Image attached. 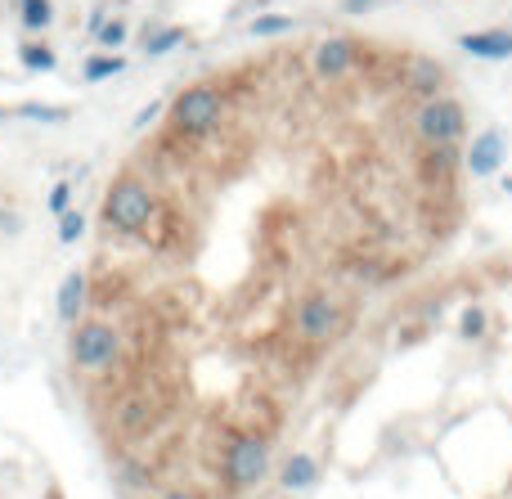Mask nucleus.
<instances>
[{
    "label": "nucleus",
    "instance_id": "nucleus-1",
    "mask_svg": "<svg viewBox=\"0 0 512 499\" xmlns=\"http://www.w3.org/2000/svg\"><path fill=\"white\" fill-rule=\"evenodd\" d=\"M270 477V446L261 432H234L221 455V482L230 495H248Z\"/></svg>",
    "mask_w": 512,
    "mask_h": 499
},
{
    "label": "nucleus",
    "instance_id": "nucleus-2",
    "mask_svg": "<svg viewBox=\"0 0 512 499\" xmlns=\"http://www.w3.org/2000/svg\"><path fill=\"white\" fill-rule=\"evenodd\" d=\"M158 212V198L140 176H117L113 189L104 194V221L117 234H144Z\"/></svg>",
    "mask_w": 512,
    "mask_h": 499
},
{
    "label": "nucleus",
    "instance_id": "nucleus-3",
    "mask_svg": "<svg viewBox=\"0 0 512 499\" xmlns=\"http://www.w3.org/2000/svg\"><path fill=\"white\" fill-rule=\"evenodd\" d=\"M225 122V95L216 86H189L171 99V126L185 140H207L212 131H221Z\"/></svg>",
    "mask_w": 512,
    "mask_h": 499
},
{
    "label": "nucleus",
    "instance_id": "nucleus-4",
    "mask_svg": "<svg viewBox=\"0 0 512 499\" xmlns=\"http://www.w3.org/2000/svg\"><path fill=\"white\" fill-rule=\"evenodd\" d=\"M117 351H122V333H117L108 320H77V324H72L68 360L77 369L99 374V369H108L117 360Z\"/></svg>",
    "mask_w": 512,
    "mask_h": 499
},
{
    "label": "nucleus",
    "instance_id": "nucleus-5",
    "mask_svg": "<svg viewBox=\"0 0 512 499\" xmlns=\"http://www.w3.org/2000/svg\"><path fill=\"white\" fill-rule=\"evenodd\" d=\"M463 131H468V113H463V104L454 95H432L418 104L414 113V135L427 144H459Z\"/></svg>",
    "mask_w": 512,
    "mask_h": 499
},
{
    "label": "nucleus",
    "instance_id": "nucleus-6",
    "mask_svg": "<svg viewBox=\"0 0 512 499\" xmlns=\"http://www.w3.org/2000/svg\"><path fill=\"white\" fill-rule=\"evenodd\" d=\"M292 324H297V338L310 342V347H328V342L342 333L346 315H342V302L328 293H306L297 302V315H292Z\"/></svg>",
    "mask_w": 512,
    "mask_h": 499
},
{
    "label": "nucleus",
    "instance_id": "nucleus-7",
    "mask_svg": "<svg viewBox=\"0 0 512 499\" xmlns=\"http://www.w3.org/2000/svg\"><path fill=\"white\" fill-rule=\"evenodd\" d=\"M355 63H360V41H351V36H324L315 45V72L324 81H342Z\"/></svg>",
    "mask_w": 512,
    "mask_h": 499
},
{
    "label": "nucleus",
    "instance_id": "nucleus-8",
    "mask_svg": "<svg viewBox=\"0 0 512 499\" xmlns=\"http://www.w3.org/2000/svg\"><path fill=\"white\" fill-rule=\"evenodd\" d=\"M504 158H508V140H504V131H481L477 140H472V149L463 153V171H472V176H495L499 167H504Z\"/></svg>",
    "mask_w": 512,
    "mask_h": 499
},
{
    "label": "nucleus",
    "instance_id": "nucleus-9",
    "mask_svg": "<svg viewBox=\"0 0 512 499\" xmlns=\"http://www.w3.org/2000/svg\"><path fill=\"white\" fill-rule=\"evenodd\" d=\"M459 50L472 54V59L504 63V59H512V32H508V27H481V32H463L459 36Z\"/></svg>",
    "mask_w": 512,
    "mask_h": 499
},
{
    "label": "nucleus",
    "instance_id": "nucleus-10",
    "mask_svg": "<svg viewBox=\"0 0 512 499\" xmlns=\"http://www.w3.org/2000/svg\"><path fill=\"white\" fill-rule=\"evenodd\" d=\"M90 306V279L86 270H68L59 284V297H54V311H59L63 324H77V315Z\"/></svg>",
    "mask_w": 512,
    "mask_h": 499
},
{
    "label": "nucleus",
    "instance_id": "nucleus-11",
    "mask_svg": "<svg viewBox=\"0 0 512 499\" xmlns=\"http://www.w3.org/2000/svg\"><path fill=\"white\" fill-rule=\"evenodd\" d=\"M405 86L414 90V95H423V99L441 95L445 68L436 59H427V54H409V59H405Z\"/></svg>",
    "mask_w": 512,
    "mask_h": 499
},
{
    "label": "nucleus",
    "instance_id": "nucleus-12",
    "mask_svg": "<svg viewBox=\"0 0 512 499\" xmlns=\"http://www.w3.org/2000/svg\"><path fill=\"white\" fill-rule=\"evenodd\" d=\"M153 419H158L153 396H126V401L117 405V432H122V437H144V432L153 428Z\"/></svg>",
    "mask_w": 512,
    "mask_h": 499
},
{
    "label": "nucleus",
    "instance_id": "nucleus-13",
    "mask_svg": "<svg viewBox=\"0 0 512 499\" xmlns=\"http://www.w3.org/2000/svg\"><path fill=\"white\" fill-rule=\"evenodd\" d=\"M315 482H319V459L306 455V450H292V455L283 459V468H279V486L288 495H301V491H310Z\"/></svg>",
    "mask_w": 512,
    "mask_h": 499
},
{
    "label": "nucleus",
    "instance_id": "nucleus-14",
    "mask_svg": "<svg viewBox=\"0 0 512 499\" xmlns=\"http://www.w3.org/2000/svg\"><path fill=\"white\" fill-rule=\"evenodd\" d=\"M185 41H189L185 27H149V32H144V54H149V59H162V54L180 50Z\"/></svg>",
    "mask_w": 512,
    "mask_h": 499
},
{
    "label": "nucleus",
    "instance_id": "nucleus-15",
    "mask_svg": "<svg viewBox=\"0 0 512 499\" xmlns=\"http://www.w3.org/2000/svg\"><path fill=\"white\" fill-rule=\"evenodd\" d=\"M18 63H23L27 72H54V68H59V54H54L45 41H36V36H27V41L18 45Z\"/></svg>",
    "mask_w": 512,
    "mask_h": 499
},
{
    "label": "nucleus",
    "instance_id": "nucleus-16",
    "mask_svg": "<svg viewBox=\"0 0 512 499\" xmlns=\"http://www.w3.org/2000/svg\"><path fill=\"white\" fill-rule=\"evenodd\" d=\"M423 167H427V176H441V180H445L450 171H459V167H463L459 144H427Z\"/></svg>",
    "mask_w": 512,
    "mask_h": 499
},
{
    "label": "nucleus",
    "instance_id": "nucleus-17",
    "mask_svg": "<svg viewBox=\"0 0 512 499\" xmlns=\"http://www.w3.org/2000/svg\"><path fill=\"white\" fill-rule=\"evenodd\" d=\"M117 72H126V59L122 54H113V50H104V54H90L86 68H81V77H86L90 86H99V81L117 77Z\"/></svg>",
    "mask_w": 512,
    "mask_h": 499
},
{
    "label": "nucleus",
    "instance_id": "nucleus-18",
    "mask_svg": "<svg viewBox=\"0 0 512 499\" xmlns=\"http://www.w3.org/2000/svg\"><path fill=\"white\" fill-rule=\"evenodd\" d=\"M18 23H23L27 32H45V27L54 23V5L50 0H18Z\"/></svg>",
    "mask_w": 512,
    "mask_h": 499
},
{
    "label": "nucleus",
    "instance_id": "nucleus-19",
    "mask_svg": "<svg viewBox=\"0 0 512 499\" xmlns=\"http://www.w3.org/2000/svg\"><path fill=\"white\" fill-rule=\"evenodd\" d=\"M248 32L252 36H288V32H297V18L292 14H256L248 23Z\"/></svg>",
    "mask_w": 512,
    "mask_h": 499
},
{
    "label": "nucleus",
    "instance_id": "nucleus-20",
    "mask_svg": "<svg viewBox=\"0 0 512 499\" xmlns=\"http://www.w3.org/2000/svg\"><path fill=\"white\" fill-rule=\"evenodd\" d=\"M18 117H32V122H68L72 108L68 104H36V99H27V104H18Z\"/></svg>",
    "mask_w": 512,
    "mask_h": 499
},
{
    "label": "nucleus",
    "instance_id": "nucleus-21",
    "mask_svg": "<svg viewBox=\"0 0 512 499\" xmlns=\"http://www.w3.org/2000/svg\"><path fill=\"white\" fill-rule=\"evenodd\" d=\"M126 36H131V27H126V18H104V27L95 32V41L104 45V50H122Z\"/></svg>",
    "mask_w": 512,
    "mask_h": 499
},
{
    "label": "nucleus",
    "instance_id": "nucleus-22",
    "mask_svg": "<svg viewBox=\"0 0 512 499\" xmlns=\"http://www.w3.org/2000/svg\"><path fill=\"white\" fill-rule=\"evenodd\" d=\"M486 311H481V306H468V311H463V320H459V333H463V338H486Z\"/></svg>",
    "mask_w": 512,
    "mask_h": 499
},
{
    "label": "nucleus",
    "instance_id": "nucleus-23",
    "mask_svg": "<svg viewBox=\"0 0 512 499\" xmlns=\"http://www.w3.org/2000/svg\"><path fill=\"white\" fill-rule=\"evenodd\" d=\"M86 234V216L81 212H63L59 216V243H77Z\"/></svg>",
    "mask_w": 512,
    "mask_h": 499
},
{
    "label": "nucleus",
    "instance_id": "nucleus-24",
    "mask_svg": "<svg viewBox=\"0 0 512 499\" xmlns=\"http://www.w3.org/2000/svg\"><path fill=\"white\" fill-rule=\"evenodd\" d=\"M72 198H77V189H72V180H59V185L50 189V212H54V216L72 212Z\"/></svg>",
    "mask_w": 512,
    "mask_h": 499
},
{
    "label": "nucleus",
    "instance_id": "nucleus-25",
    "mask_svg": "<svg viewBox=\"0 0 512 499\" xmlns=\"http://www.w3.org/2000/svg\"><path fill=\"white\" fill-rule=\"evenodd\" d=\"M158 117H162V104H149V108H140V113H135V131H144V126H149V122H158Z\"/></svg>",
    "mask_w": 512,
    "mask_h": 499
},
{
    "label": "nucleus",
    "instance_id": "nucleus-26",
    "mask_svg": "<svg viewBox=\"0 0 512 499\" xmlns=\"http://www.w3.org/2000/svg\"><path fill=\"white\" fill-rule=\"evenodd\" d=\"M158 499H203V495H198L194 486H167V491H162Z\"/></svg>",
    "mask_w": 512,
    "mask_h": 499
},
{
    "label": "nucleus",
    "instance_id": "nucleus-27",
    "mask_svg": "<svg viewBox=\"0 0 512 499\" xmlns=\"http://www.w3.org/2000/svg\"><path fill=\"white\" fill-rule=\"evenodd\" d=\"M373 5H378V0H342L346 14H364V9H373Z\"/></svg>",
    "mask_w": 512,
    "mask_h": 499
},
{
    "label": "nucleus",
    "instance_id": "nucleus-28",
    "mask_svg": "<svg viewBox=\"0 0 512 499\" xmlns=\"http://www.w3.org/2000/svg\"><path fill=\"white\" fill-rule=\"evenodd\" d=\"M104 18H108V9H95V14H90V32H99V27H104Z\"/></svg>",
    "mask_w": 512,
    "mask_h": 499
},
{
    "label": "nucleus",
    "instance_id": "nucleus-29",
    "mask_svg": "<svg viewBox=\"0 0 512 499\" xmlns=\"http://www.w3.org/2000/svg\"><path fill=\"white\" fill-rule=\"evenodd\" d=\"M45 499H63V491H54V486H50V491H45Z\"/></svg>",
    "mask_w": 512,
    "mask_h": 499
},
{
    "label": "nucleus",
    "instance_id": "nucleus-30",
    "mask_svg": "<svg viewBox=\"0 0 512 499\" xmlns=\"http://www.w3.org/2000/svg\"><path fill=\"white\" fill-rule=\"evenodd\" d=\"M504 189H508V194H512V176H508V180H504Z\"/></svg>",
    "mask_w": 512,
    "mask_h": 499
},
{
    "label": "nucleus",
    "instance_id": "nucleus-31",
    "mask_svg": "<svg viewBox=\"0 0 512 499\" xmlns=\"http://www.w3.org/2000/svg\"><path fill=\"white\" fill-rule=\"evenodd\" d=\"M0 122H5V104H0Z\"/></svg>",
    "mask_w": 512,
    "mask_h": 499
}]
</instances>
